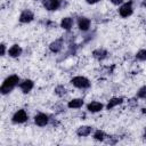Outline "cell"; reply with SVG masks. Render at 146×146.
Here are the masks:
<instances>
[{"label":"cell","instance_id":"5","mask_svg":"<svg viewBox=\"0 0 146 146\" xmlns=\"http://www.w3.org/2000/svg\"><path fill=\"white\" fill-rule=\"evenodd\" d=\"M33 17L34 16H33V13L31 10H24L19 16V21L22 23H29L33 19Z\"/></svg>","mask_w":146,"mask_h":146},{"label":"cell","instance_id":"3","mask_svg":"<svg viewBox=\"0 0 146 146\" xmlns=\"http://www.w3.org/2000/svg\"><path fill=\"white\" fill-rule=\"evenodd\" d=\"M26 120H27V114H26V112H25L24 110L17 111V112L14 114V116H13V121H14L15 123H23V122H25Z\"/></svg>","mask_w":146,"mask_h":146},{"label":"cell","instance_id":"15","mask_svg":"<svg viewBox=\"0 0 146 146\" xmlns=\"http://www.w3.org/2000/svg\"><path fill=\"white\" fill-rule=\"evenodd\" d=\"M91 132V128L90 127H87V125H84V127H80L79 129H78V131H76V133L79 135V136H88L89 133Z\"/></svg>","mask_w":146,"mask_h":146},{"label":"cell","instance_id":"9","mask_svg":"<svg viewBox=\"0 0 146 146\" xmlns=\"http://www.w3.org/2000/svg\"><path fill=\"white\" fill-rule=\"evenodd\" d=\"M72 25H73V19L71 18V17H64L63 19H62V22H60V26L64 29V30H71V27H72Z\"/></svg>","mask_w":146,"mask_h":146},{"label":"cell","instance_id":"6","mask_svg":"<svg viewBox=\"0 0 146 146\" xmlns=\"http://www.w3.org/2000/svg\"><path fill=\"white\" fill-rule=\"evenodd\" d=\"M34 122H35L38 125L43 127V125H46V124L48 123V116H47L46 114L40 113V114L35 115V117H34Z\"/></svg>","mask_w":146,"mask_h":146},{"label":"cell","instance_id":"12","mask_svg":"<svg viewBox=\"0 0 146 146\" xmlns=\"http://www.w3.org/2000/svg\"><path fill=\"white\" fill-rule=\"evenodd\" d=\"M62 46H63V41L62 40H56V41H54V42L50 43L49 48H50V50L52 52H58L62 49Z\"/></svg>","mask_w":146,"mask_h":146},{"label":"cell","instance_id":"16","mask_svg":"<svg viewBox=\"0 0 146 146\" xmlns=\"http://www.w3.org/2000/svg\"><path fill=\"white\" fill-rule=\"evenodd\" d=\"M107 55V51L104 49H97L94 51V57H96L97 59H104Z\"/></svg>","mask_w":146,"mask_h":146},{"label":"cell","instance_id":"22","mask_svg":"<svg viewBox=\"0 0 146 146\" xmlns=\"http://www.w3.org/2000/svg\"><path fill=\"white\" fill-rule=\"evenodd\" d=\"M1 55H5V44H1Z\"/></svg>","mask_w":146,"mask_h":146},{"label":"cell","instance_id":"17","mask_svg":"<svg viewBox=\"0 0 146 146\" xmlns=\"http://www.w3.org/2000/svg\"><path fill=\"white\" fill-rule=\"evenodd\" d=\"M121 103H122V98H112L107 104V110H111V108H113L114 106H116Z\"/></svg>","mask_w":146,"mask_h":146},{"label":"cell","instance_id":"18","mask_svg":"<svg viewBox=\"0 0 146 146\" xmlns=\"http://www.w3.org/2000/svg\"><path fill=\"white\" fill-rule=\"evenodd\" d=\"M94 138H95L96 140H104L105 133H104L103 131H100V130H97V131L95 132V135H94Z\"/></svg>","mask_w":146,"mask_h":146},{"label":"cell","instance_id":"20","mask_svg":"<svg viewBox=\"0 0 146 146\" xmlns=\"http://www.w3.org/2000/svg\"><path fill=\"white\" fill-rule=\"evenodd\" d=\"M137 95H138V97H140V98H146V87L140 88Z\"/></svg>","mask_w":146,"mask_h":146},{"label":"cell","instance_id":"10","mask_svg":"<svg viewBox=\"0 0 146 146\" xmlns=\"http://www.w3.org/2000/svg\"><path fill=\"white\" fill-rule=\"evenodd\" d=\"M87 108H88V111H90V112H99V111L103 108V105H102L100 103H98V102H91V103L88 104Z\"/></svg>","mask_w":146,"mask_h":146},{"label":"cell","instance_id":"11","mask_svg":"<svg viewBox=\"0 0 146 146\" xmlns=\"http://www.w3.org/2000/svg\"><path fill=\"white\" fill-rule=\"evenodd\" d=\"M33 88V81H31V80H25V81H23L22 83H21V89H22V91L23 92H29L31 89Z\"/></svg>","mask_w":146,"mask_h":146},{"label":"cell","instance_id":"7","mask_svg":"<svg viewBox=\"0 0 146 146\" xmlns=\"http://www.w3.org/2000/svg\"><path fill=\"white\" fill-rule=\"evenodd\" d=\"M43 5L46 7V9L48 10H55L59 7V1L58 0H44Z\"/></svg>","mask_w":146,"mask_h":146},{"label":"cell","instance_id":"14","mask_svg":"<svg viewBox=\"0 0 146 146\" xmlns=\"http://www.w3.org/2000/svg\"><path fill=\"white\" fill-rule=\"evenodd\" d=\"M82 105H83V100H82V99H79V98L72 99V100L68 103V107H70V108H79V107H81Z\"/></svg>","mask_w":146,"mask_h":146},{"label":"cell","instance_id":"1","mask_svg":"<svg viewBox=\"0 0 146 146\" xmlns=\"http://www.w3.org/2000/svg\"><path fill=\"white\" fill-rule=\"evenodd\" d=\"M18 81H19V79H18L17 75H10L9 78H7V79L3 81L2 86H1V92H2L3 95L7 94V92H9V91L13 90V88L18 83Z\"/></svg>","mask_w":146,"mask_h":146},{"label":"cell","instance_id":"13","mask_svg":"<svg viewBox=\"0 0 146 146\" xmlns=\"http://www.w3.org/2000/svg\"><path fill=\"white\" fill-rule=\"evenodd\" d=\"M9 55L11 56V57H17V56H19L21 55V52H22V49H21V47L18 46V44H14L10 49H9Z\"/></svg>","mask_w":146,"mask_h":146},{"label":"cell","instance_id":"4","mask_svg":"<svg viewBox=\"0 0 146 146\" xmlns=\"http://www.w3.org/2000/svg\"><path fill=\"white\" fill-rule=\"evenodd\" d=\"M120 15L122 16V17H128V16H130L131 14H132V6H131V2H127V3H124L123 6H121V8H120Z\"/></svg>","mask_w":146,"mask_h":146},{"label":"cell","instance_id":"24","mask_svg":"<svg viewBox=\"0 0 146 146\" xmlns=\"http://www.w3.org/2000/svg\"><path fill=\"white\" fill-rule=\"evenodd\" d=\"M143 6H144V7H146V0H144V1H143Z\"/></svg>","mask_w":146,"mask_h":146},{"label":"cell","instance_id":"2","mask_svg":"<svg viewBox=\"0 0 146 146\" xmlns=\"http://www.w3.org/2000/svg\"><path fill=\"white\" fill-rule=\"evenodd\" d=\"M71 83L78 88H81V89H86V88H89L90 87V82L88 79H86L84 76H75L71 80Z\"/></svg>","mask_w":146,"mask_h":146},{"label":"cell","instance_id":"8","mask_svg":"<svg viewBox=\"0 0 146 146\" xmlns=\"http://www.w3.org/2000/svg\"><path fill=\"white\" fill-rule=\"evenodd\" d=\"M78 24H79V29H80V30L87 31V30L89 29V26H90V21H89L87 17H80Z\"/></svg>","mask_w":146,"mask_h":146},{"label":"cell","instance_id":"19","mask_svg":"<svg viewBox=\"0 0 146 146\" xmlns=\"http://www.w3.org/2000/svg\"><path fill=\"white\" fill-rule=\"evenodd\" d=\"M136 58L139 60H145L146 59V50H139L136 55Z\"/></svg>","mask_w":146,"mask_h":146},{"label":"cell","instance_id":"23","mask_svg":"<svg viewBox=\"0 0 146 146\" xmlns=\"http://www.w3.org/2000/svg\"><path fill=\"white\" fill-rule=\"evenodd\" d=\"M88 3H96L97 1H99V0H86Z\"/></svg>","mask_w":146,"mask_h":146},{"label":"cell","instance_id":"21","mask_svg":"<svg viewBox=\"0 0 146 146\" xmlns=\"http://www.w3.org/2000/svg\"><path fill=\"white\" fill-rule=\"evenodd\" d=\"M111 1H112L114 5H119V3H121L123 0H111Z\"/></svg>","mask_w":146,"mask_h":146}]
</instances>
